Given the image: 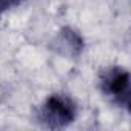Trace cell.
Masks as SVG:
<instances>
[{
  "label": "cell",
  "mask_w": 131,
  "mask_h": 131,
  "mask_svg": "<svg viewBox=\"0 0 131 131\" xmlns=\"http://www.w3.org/2000/svg\"><path fill=\"white\" fill-rule=\"evenodd\" d=\"M59 49L67 56H79L83 49V39L71 28H63L57 37Z\"/></svg>",
  "instance_id": "3"
},
{
  "label": "cell",
  "mask_w": 131,
  "mask_h": 131,
  "mask_svg": "<svg viewBox=\"0 0 131 131\" xmlns=\"http://www.w3.org/2000/svg\"><path fill=\"white\" fill-rule=\"evenodd\" d=\"M76 113V103L71 97L65 94H52L45 100L40 110V120L48 128H65L73 123Z\"/></svg>",
  "instance_id": "1"
},
{
  "label": "cell",
  "mask_w": 131,
  "mask_h": 131,
  "mask_svg": "<svg viewBox=\"0 0 131 131\" xmlns=\"http://www.w3.org/2000/svg\"><path fill=\"white\" fill-rule=\"evenodd\" d=\"M103 93L111 97L117 105L128 108L129 106V94H131V80L129 73L125 68L113 67L102 73L100 77Z\"/></svg>",
  "instance_id": "2"
}]
</instances>
